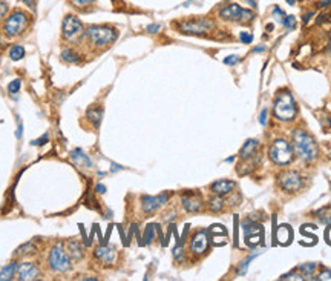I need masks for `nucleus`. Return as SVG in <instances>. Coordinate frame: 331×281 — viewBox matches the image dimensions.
<instances>
[{"label":"nucleus","mask_w":331,"mask_h":281,"mask_svg":"<svg viewBox=\"0 0 331 281\" xmlns=\"http://www.w3.org/2000/svg\"><path fill=\"white\" fill-rule=\"evenodd\" d=\"M293 149L299 158L304 161H313L319 155V147L316 140L304 129H296L293 133Z\"/></svg>","instance_id":"nucleus-1"},{"label":"nucleus","mask_w":331,"mask_h":281,"mask_svg":"<svg viewBox=\"0 0 331 281\" xmlns=\"http://www.w3.org/2000/svg\"><path fill=\"white\" fill-rule=\"evenodd\" d=\"M31 23V15L22 9L12 11L3 22V34L9 39L22 35Z\"/></svg>","instance_id":"nucleus-2"},{"label":"nucleus","mask_w":331,"mask_h":281,"mask_svg":"<svg viewBox=\"0 0 331 281\" xmlns=\"http://www.w3.org/2000/svg\"><path fill=\"white\" fill-rule=\"evenodd\" d=\"M273 112H275V117L282 122L295 120L298 114V108H296V102L293 96H291V92L284 91L279 94L273 103Z\"/></svg>","instance_id":"nucleus-3"},{"label":"nucleus","mask_w":331,"mask_h":281,"mask_svg":"<svg viewBox=\"0 0 331 281\" xmlns=\"http://www.w3.org/2000/svg\"><path fill=\"white\" fill-rule=\"evenodd\" d=\"M85 35L88 37L89 43H92L95 48H106L112 45L118 34L110 26H103V25H92L85 31Z\"/></svg>","instance_id":"nucleus-4"},{"label":"nucleus","mask_w":331,"mask_h":281,"mask_svg":"<svg viewBox=\"0 0 331 281\" xmlns=\"http://www.w3.org/2000/svg\"><path fill=\"white\" fill-rule=\"evenodd\" d=\"M48 263H49L51 271H54L57 274H65L71 269L72 261H71L68 251L65 249L63 243H55V245L52 246V249L49 252Z\"/></svg>","instance_id":"nucleus-5"},{"label":"nucleus","mask_w":331,"mask_h":281,"mask_svg":"<svg viewBox=\"0 0 331 281\" xmlns=\"http://www.w3.org/2000/svg\"><path fill=\"white\" fill-rule=\"evenodd\" d=\"M62 35L69 43H80L85 35V26L77 15H66L62 23Z\"/></svg>","instance_id":"nucleus-6"},{"label":"nucleus","mask_w":331,"mask_h":281,"mask_svg":"<svg viewBox=\"0 0 331 281\" xmlns=\"http://www.w3.org/2000/svg\"><path fill=\"white\" fill-rule=\"evenodd\" d=\"M270 158H271V161L279 164V166L290 164L295 158L293 147H291V144L287 140L278 139L273 141V144L270 146Z\"/></svg>","instance_id":"nucleus-7"},{"label":"nucleus","mask_w":331,"mask_h":281,"mask_svg":"<svg viewBox=\"0 0 331 281\" xmlns=\"http://www.w3.org/2000/svg\"><path fill=\"white\" fill-rule=\"evenodd\" d=\"M213 22L209 18H192V20H184L178 25L180 31L190 35H204L213 29Z\"/></svg>","instance_id":"nucleus-8"},{"label":"nucleus","mask_w":331,"mask_h":281,"mask_svg":"<svg viewBox=\"0 0 331 281\" xmlns=\"http://www.w3.org/2000/svg\"><path fill=\"white\" fill-rule=\"evenodd\" d=\"M220 17L231 22H251L255 18V12L250 9H244L236 3H231L220 11Z\"/></svg>","instance_id":"nucleus-9"},{"label":"nucleus","mask_w":331,"mask_h":281,"mask_svg":"<svg viewBox=\"0 0 331 281\" xmlns=\"http://www.w3.org/2000/svg\"><path fill=\"white\" fill-rule=\"evenodd\" d=\"M281 186L288 192H296L302 187V177L296 171H287L281 175Z\"/></svg>","instance_id":"nucleus-10"},{"label":"nucleus","mask_w":331,"mask_h":281,"mask_svg":"<svg viewBox=\"0 0 331 281\" xmlns=\"http://www.w3.org/2000/svg\"><path fill=\"white\" fill-rule=\"evenodd\" d=\"M209 249V235L207 231H198L190 241V251L193 255H204Z\"/></svg>","instance_id":"nucleus-11"},{"label":"nucleus","mask_w":331,"mask_h":281,"mask_svg":"<svg viewBox=\"0 0 331 281\" xmlns=\"http://www.w3.org/2000/svg\"><path fill=\"white\" fill-rule=\"evenodd\" d=\"M40 277V269L37 268V265L34 263H22L18 265L17 269V278L22 281H31V280H37Z\"/></svg>","instance_id":"nucleus-12"},{"label":"nucleus","mask_w":331,"mask_h":281,"mask_svg":"<svg viewBox=\"0 0 331 281\" xmlns=\"http://www.w3.org/2000/svg\"><path fill=\"white\" fill-rule=\"evenodd\" d=\"M167 198H169L167 194H161L158 197H149V195L143 197V211L146 214H152L155 211H158L163 204H166Z\"/></svg>","instance_id":"nucleus-13"},{"label":"nucleus","mask_w":331,"mask_h":281,"mask_svg":"<svg viewBox=\"0 0 331 281\" xmlns=\"http://www.w3.org/2000/svg\"><path fill=\"white\" fill-rule=\"evenodd\" d=\"M236 187V183L231 181V180H218L212 184L210 191L215 194V195H220V197H224V195H228L230 192H233V189Z\"/></svg>","instance_id":"nucleus-14"},{"label":"nucleus","mask_w":331,"mask_h":281,"mask_svg":"<svg viewBox=\"0 0 331 281\" xmlns=\"http://www.w3.org/2000/svg\"><path fill=\"white\" fill-rule=\"evenodd\" d=\"M183 208L187 212H200L203 209V201L197 194H190V195H184L181 198Z\"/></svg>","instance_id":"nucleus-15"},{"label":"nucleus","mask_w":331,"mask_h":281,"mask_svg":"<svg viewBox=\"0 0 331 281\" xmlns=\"http://www.w3.org/2000/svg\"><path fill=\"white\" fill-rule=\"evenodd\" d=\"M94 255L99 260H102L105 265H112L113 261H115V258H116L115 249L113 248H108V245H102L100 248H97Z\"/></svg>","instance_id":"nucleus-16"},{"label":"nucleus","mask_w":331,"mask_h":281,"mask_svg":"<svg viewBox=\"0 0 331 281\" xmlns=\"http://www.w3.org/2000/svg\"><path fill=\"white\" fill-rule=\"evenodd\" d=\"M291 238H293V232H291L290 226H287V224H282V226H279L275 232V240L279 243V245H290L291 243Z\"/></svg>","instance_id":"nucleus-17"},{"label":"nucleus","mask_w":331,"mask_h":281,"mask_svg":"<svg viewBox=\"0 0 331 281\" xmlns=\"http://www.w3.org/2000/svg\"><path fill=\"white\" fill-rule=\"evenodd\" d=\"M258 147H259V141L258 140H247L245 143H244V146L241 147V151H239V157L242 158V160H248L250 157H253L256 154V151H258Z\"/></svg>","instance_id":"nucleus-18"},{"label":"nucleus","mask_w":331,"mask_h":281,"mask_svg":"<svg viewBox=\"0 0 331 281\" xmlns=\"http://www.w3.org/2000/svg\"><path fill=\"white\" fill-rule=\"evenodd\" d=\"M68 254H69V257L72 258V260H75V261H80L82 258H83V255H85V252H83V245L80 241H77V240H71V241H68Z\"/></svg>","instance_id":"nucleus-19"},{"label":"nucleus","mask_w":331,"mask_h":281,"mask_svg":"<svg viewBox=\"0 0 331 281\" xmlns=\"http://www.w3.org/2000/svg\"><path fill=\"white\" fill-rule=\"evenodd\" d=\"M86 119L91 122L94 128H99L103 119V109L100 106H92L86 111Z\"/></svg>","instance_id":"nucleus-20"},{"label":"nucleus","mask_w":331,"mask_h":281,"mask_svg":"<svg viewBox=\"0 0 331 281\" xmlns=\"http://www.w3.org/2000/svg\"><path fill=\"white\" fill-rule=\"evenodd\" d=\"M71 157H72V160L79 164V166H85V167H91L92 166V160L82 151V149H75V151H72L71 152Z\"/></svg>","instance_id":"nucleus-21"},{"label":"nucleus","mask_w":331,"mask_h":281,"mask_svg":"<svg viewBox=\"0 0 331 281\" xmlns=\"http://www.w3.org/2000/svg\"><path fill=\"white\" fill-rule=\"evenodd\" d=\"M17 269H18V265L15 263H11L8 266H5L2 271H0V281H9L12 280L15 275H17Z\"/></svg>","instance_id":"nucleus-22"},{"label":"nucleus","mask_w":331,"mask_h":281,"mask_svg":"<svg viewBox=\"0 0 331 281\" xmlns=\"http://www.w3.org/2000/svg\"><path fill=\"white\" fill-rule=\"evenodd\" d=\"M80 59L82 57L72 48H66V49L62 51V60L66 62V63H79Z\"/></svg>","instance_id":"nucleus-23"},{"label":"nucleus","mask_w":331,"mask_h":281,"mask_svg":"<svg viewBox=\"0 0 331 281\" xmlns=\"http://www.w3.org/2000/svg\"><path fill=\"white\" fill-rule=\"evenodd\" d=\"M9 57H11V60H14V62L22 60V59L25 57V49H23V46H22V45H14V46H11V49H9Z\"/></svg>","instance_id":"nucleus-24"},{"label":"nucleus","mask_w":331,"mask_h":281,"mask_svg":"<svg viewBox=\"0 0 331 281\" xmlns=\"http://www.w3.org/2000/svg\"><path fill=\"white\" fill-rule=\"evenodd\" d=\"M222 208H224V200H222V197H220V195H217L215 198H212V200L209 201V209H210L212 212H221Z\"/></svg>","instance_id":"nucleus-25"},{"label":"nucleus","mask_w":331,"mask_h":281,"mask_svg":"<svg viewBox=\"0 0 331 281\" xmlns=\"http://www.w3.org/2000/svg\"><path fill=\"white\" fill-rule=\"evenodd\" d=\"M155 232H157V224H147L146 229H144V245H150L155 238Z\"/></svg>","instance_id":"nucleus-26"},{"label":"nucleus","mask_w":331,"mask_h":281,"mask_svg":"<svg viewBox=\"0 0 331 281\" xmlns=\"http://www.w3.org/2000/svg\"><path fill=\"white\" fill-rule=\"evenodd\" d=\"M233 243H235V246H238L239 245V218H238V215H235V218H233Z\"/></svg>","instance_id":"nucleus-27"},{"label":"nucleus","mask_w":331,"mask_h":281,"mask_svg":"<svg viewBox=\"0 0 331 281\" xmlns=\"http://www.w3.org/2000/svg\"><path fill=\"white\" fill-rule=\"evenodd\" d=\"M315 269H316V265H315V263H307V265H301V266H299V271L304 272V277H305V278L313 275Z\"/></svg>","instance_id":"nucleus-28"},{"label":"nucleus","mask_w":331,"mask_h":281,"mask_svg":"<svg viewBox=\"0 0 331 281\" xmlns=\"http://www.w3.org/2000/svg\"><path fill=\"white\" fill-rule=\"evenodd\" d=\"M20 88H22V82L18 80V79H14V80L8 85V92L12 94V96H15V94L20 91Z\"/></svg>","instance_id":"nucleus-29"},{"label":"nucleus","mask_w":331,"mask_h":281,"mask_svg":"<svg viewBox=\"0 0 331 281\" xmlns=\"http://www.w3.org/2000/svg\"><path fill=\"white\" fill-rule=\"evenodd\" d=\"M284 26L285 28H288V29H295L296 28V17L295 15H285V18H284Z\"/></svg>","instance_id":"nucleus-30"},{"label":"nucleus","mask_w":331,"mask_h":281,"mask_svg":"<svg viewBox=\"0 0 331 281\" xmlns=\"http://www.w3.org/2000/svg\"><path fill=\"white\" fill-rule=\"evenodd\" d=\"M173 258L177 261H183L184 260V248L181 243H178V246L173 249Z\"/></svg>","instance_id":"nucleus-31"},{"label":"nucleus","mask_w":331,"mask_h":281,"mask_svg":"<svg viewBox=\"0 0 331 281\" xmlns=\"http://www.w3.org/2000/svg\"><path fill=\"white\" fill-rule=\"evenodd\" d=\"M318 23H331V8L318 17Z\"/></svg>","instance_id":"nucleus-32"},{"label":"nucleus","mask_w":331,"mask_h":281,"mask_svg":"<svg viewBox=\"0 0 331 281\" xmlns=\"http://www.w3.org/2000/svg\"><path fill=\"white\" fill-rule=\"evenodd\" d=\"M8 12H9L8 3L5 2V0H0V20H2V18H5Z\"/></svg>","instance_id":"nucleus-33"},{"label":"nucleus","mask_w":331,"mask_h":281,"mask_svg":"<svg viewBox=\"0 0 331 281\" xmlns=\"http://www.w3.org/2000/svg\"><path fill=\"white\" fill-rule=\"evenodd\" d=\"M273 17L276 18L278 22H284V18H285V12L279 8V6H275V9H273Z\"/></svg>","instance_id":"nucleus-34"},{"label":"nucleus","mask_w":331,"mask_h":281,"mask_svg":"<svg viewBox=\"0 0 331 281\" xmlns=\"http://www.w3.org/2000/svg\"><path fill=\"white\" fill-rule=\"evenodd\" d=\"M281 280H299V281H302V280H305V277L301 275V274H296V272H291V274L282 275Z\"/></svg>","instance_id":"nucleus-35"},{"label":"nucleus","mask_w":331,"mask_h":281,"mask_svg":"<svg viewBox=\"0 0 331 281\" xmlns=\"http://www.w3.org/2000/svg\"><path fill=\"white\" fill-rule=\"evenodd\" d=\"M239 62H241L239 55H228V57L224 59V63H225V65H236V63H239Z\"/></svg>","instance_id":"nucleus-36"},{"label":"nucleus","mask_w":331,"mask_h":281,"mask_svg":"<svg viewBox=\"0 0 331 281\" xmlns=\"http://www.w3.org/2000/svg\"><path fill=\"white\" fill-rule=\"evenodd\" d=\"M239 39H241L242 43H251V42H253V35H251L250 32H245V31H244V32L239 34Z\"/></svg>","instance_id":"nucleus-37"},{"label":"nucleus","mask_w":331,"mask_h":281,"mask_svg":"<svg viewBox=\"0 0 331 281\" xmlns=\"http://www.w3.org/2000/svg\"><path fill=\"white\" fill-rule=\"evenodd\" d=\"M318 280H321V281H331V271H328V269L322 271L318 275Z\"/></svg>","instance_id":"nucleus-38"},{"label":"nucleus","mask_w":331,"mask_h":281,"mask_svg":"<svg viewBox=\"0 0 331 281\" xmlns=\"http://www.w3.org/2000/svg\"><path fill=\"white\" fill-rule=\"evenodd\" d=\"M72 3H75L77 6H86V5H91V3H94L95 0H71Z\"/></svg>","instance_id":"nucleus-39"},{"label":"nucleus","mask_w":331,"mask_h":281,"mask_svg":"<svg viewBox=\"0 0 331 281\" xmlns=\"http://www.w3.org/2000/svg\"><path fill=\"white\" fill-rule=\"evenodd\" d=\"M267 116H268V109H267V108H264V109H262V112H261V117H259V123H261L262 126H265V125H267Z\"/></svg>","instance_id":"nucleus-40"},{"label":"nucleus","mask_w":331,"mask_h":281,"mask_svg":"<svg viewBox=\"0 0 331 281\" xmlns=\"http://www.w3.org/2000/svg\"><path fill=\"white\" fill-rule=\"evenodd\" d=\"M48 140H49V136H48V134H45V136H43L42 139H38V140H34V141H32V144H35V146H42V144H45V143H46Z\"/></svg>","instance_id":"nucleus-41"},{"label":"nucleus","mask_w":331,"mask_h":281,"mask_svg":"<svg viewBox=\"0 0 331 281\" xmlns=\"http://www.w3.org/2000/svg\"><path fill=\"white\" fill-rule=\"evenodd\" d=\"M160 29H161L160 25H149V26H147V31L152 32V34H153V32H158Z\"/></svg>","instance_id":"nucleus-42"},{"label":"nucleus","mask_w":331,"mask_h":281,"mask_svg":"<svg viewBox=\"0 0 331 281\" xmlns=\"http://www.w3.org/2000/svg\"><path fill=\"white\" fill-rule=\"evenodd\" d=\"M97 192H100V194H105L106 192V187H105V184H97Z\"/></svg>","instance_id":"nucleus-43"},{"label":"nucleus","mask_w":331,"mask_h":281,"mask_svg":"<svg viewBox=\"0 0 331 281\" xmlns=\"http://www.w3.org/2000/svg\"><path fill=\"white\" fill-rule=\"evenodd\" d=\"M319 6H321V8H325V6H331V0H321Z\"/></svg>","instance_id":"nucleus-44"},{"label":"nucleus","mask_w":331,"mask_h":281,"mask_svg":"<svg viewBox=\"0 0 331 281\" xmlns=\"http://www.w3.org/2000/svg\"><path fill=\"white\" fill-rule=\"evenodd\" d=\"M313 14H315L313 11H311V12H308V14H305V17H304V22H305V23H308V20H310V17H311V15H313Z\"/></svg>","instance_id":"nucleus-45"},{"label":"nucleus","mask_w":331,"mask_h":281,"mask_svg":"<svg viewBox=\"0 0 331 281\" xmlns=\"http://www.w3.org/2000/svg\"><path fill=\"white\" fill-rule=\"evenodd\" d=\"M23 2H25V3H26L28 6H31V8H34V5H35V2H34V0H23Z\"/></svg>","instance_id":"nucleus-46"},{"label":"nucleus","mask_w":331,"mask_h":281,"mask_svg":"<svg viewBox=\"0 0 331 281\" xmlns=\"http://www.w3.org/2000/svg\"><path fill=\"white\" fill-rule=\"evenodd\" d=\"M245 2H247L251 8H256V2H255V0H245Z\"/></svg>","instance_id":"nucleus-47"},{"label":"nucleus","mask_w":331,"mask_h":281,"mask_svg":"<svg viewBox=\"0 0 331 281\" xmlns=\"http://www.w3.org/2000/svg\"><path fill=\"white\" fill-rule=\"evenodd\" d=\"M264 51H265V46H258L253 49V52H264Z\"/></svg>","instance_id":"nucleus-48"},{"label":"nucleus","mask_w":331,"mask_h":281,"mask_svg":"<svg viewBox=\"0 0 331 281\" xmlns=\"http://www.w3.org/2000/svg\"><path fill=\"white\" fill-rule=\"evenodd\" d=\"M287 3H288V5H295L296 0H287Z\"/></svg>","instance_id":"nucleus-49"},{"label":"nucleus","mask_w":331,"mask_h":281,"mask_svg":"<svg viewBox=\"0 0 331 281\" xmlns=\"http://www.w3.org/2000/svg\"><path fill=\"white\" fill-rule=\"evenodd\" d=\"M227 163H231V161H235V157H228L227 160H225Z\"/></svg>","instance_id":"nucleus-50"},{"label":"nucleus","mask_w":331,"mask_h":281,"mask_svg":"<svg viewBox=\"0 0 331 281\" xmlns=\"http://www.w3.org/2000/svg\"><path fill=\"white\" fill-rule=\"evenodd\" d=\"M273 29V25H267V31H271Z\"/></svg>","instance_id":"nucleus-51"},{"label":"nucleus","mask_w":331,"mask_h":281,"mask_svg":"<svg viewBox=\"0 0 331 281\" xmlns=\"http://www.w3.org/2000/svg\"><path fill=\"white\" fill-rule=\"evenodd\" d=\"M0 43H2V39H0Z\"/></svg>","instance_id":"nucleus-52"}]
</instances>
